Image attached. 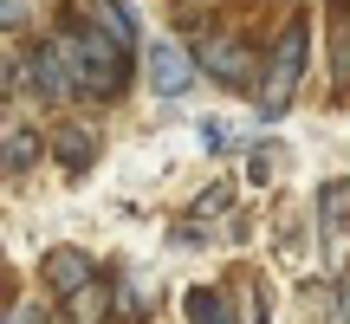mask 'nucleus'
Segmentation results:
<instances>
[{"label":"nucleus","mask_w":350,"mask_h":324,"mask_svg":"<svg viewBox=\"0 0 350 324\" xmlns=\"http://www.w3.org/2000/svg\"><path fill=\"white\" fill-rule=\"evenodd\" d=\"M299 72H305V26L292 20L279 33L273 59H266V78H260V117H286L292 91H299Z\"/></svg>","instance_id":"f03ea898"},{"label":"nucleus","mask_w":350,"mask_h":324,"mask_svg":"<svg viewBox=\"0 0 350 324\" xmlns=\"http://www.w3.org/2000/svg\"><path fill=\"white\" fill-rule=\"evenodd\" d=\"M59 59H65V72H72V91H78V98H117L124 78H130L124 46L104 39V33H91V26L59 33Z\"/></svg>","instance_id":"f257e3e1"},{"label":"nucleus","mask_w":350,"mask_h":324,"mask_svg":"<svg viewBox=\"0 0 350 324\" xmlns=\"http://www.w3.org/2000/svg\"><path fill=\"white\" fill-rule=\"evenodd\" d=\"M201 59H208V72L221 78V85H247L253 78V52L240 46V39H201Z\"/></svg>","instance_id":"39448f33"},{"label":"nucleus","mask_w":350,"mask_h":324,"mask_svg":"<svg viewBox=\"0 0 350 324\" xmlns=\"http://www.w3.org/2000/svg\"><path fill=\"white\" fill-rule=\"evenodd\" d=\"M33 156H39V137H33V130H20V124H13V130H7V162H13V169H26Z\"/></svg>","instance_id":"9d476101"},{"label":"nucleus","mask_w":350,"mask_h":324,"mask_svg":"<svg viewBox=\"0 0 350 324\" xmlns=\"http://www.w3.org/2000/svg\"><path fill=\"white\" fill-rule=\"evenodd\" d=\"M26 72H33V85L46 91V98H65V91H72V72H65V59H59V39L39 46L33 59H26Z\"/></svg>","instance_id":"0eeeda50"},{"label":"nucleus","mask_w":350,"mask_h":324,"mask_svg":"<svg viewBox=\"0 0 350 324\" xmlns=\"http://www.w3.org/2000/svg\"><path fill=\"white\" fill-rule=\"evenodd\" d=\"M65 305H72V324H104V312H111V292L91 279V286H85V292H72Z\"/></svg>","instance_id":"6e6552de"},{"label":"nucleus","mask_w":350,"mask_h":324,"mask_svg":"<svg viewBox=\"0 0 350 324\" xmlns=\"http://www.w3.org/2000/svg\"><path fill=\"white\" fill-rule=\"evenodd\" d=\"M78 7V20L91 26V33H104V39H117V46H137V20L124 13V0H72Z\"/></svg>","instance_id":"7ed1b4c3"},{"label":"nucleus","mask_w":350,"mask_h":324,"mask_svg":"<svg viewBox=\"0 0 350 324\" xmlns=\"http://www.w3.org/2000/svg\"><path fill=\"white\" fill-rule=\"evenodd\" d=\"M52 150H59L65 162H91V137H85V130H59V137H52Z\"/></svg>","instance_id":"9b49d317"},{"label":"nucleus","mask_w":350,"mask_h":324,"mask_svg":"<svg viewBox=\"0 0 350 324\" xmlns=\"http://www.w3.org/2000/svg\"><path fill=\"white\" fill-rule=\"evenodd\" d=\"M188 78H195V65L182 59V46H169V39H156L150 46V85L163 91V98H182Z\"/></svg>","instance_id":"20e7f679"},{"label":"nucleus","mask_w":350,"mask_h":324,"mask_svg":"<svg viewBox=\"0 0 350 324\" xmlns=\"http://www.w3.org/2000/svg\"><path fill=\"white\" fill-rule=\"evenodd\" d=\"M325 221H331V227L350 221V182H331V188H325Z\"/></svg>","instance_id":"f8f14e48"},{"label":"nucleus","mask_w":350,"mask_h":324,"mask_svg":"<svg viewBox=\"0 0 350 324\" xmlns=\"http://www.w3.org/2000/svg\"><path fill=\"white\" fill-rule=\"evenodd\" d=\"M26 20V0H7V26H20Z\"/></svg>","instance_id":"ddd939ff"},{"label":"nucleus","mask_w":350,"mask_h":324,"mask_svg":"<svg viewBox=\"0 0 350 324\" xmlns=\"http://www.w3.org/2000/svg\"><path fill=\"white\" fill-rule=\"evenodd\" d=\"M188 318H195V324H234L221 292H188Z\"/></svg>","instance_id":"1a4fd4ad"},{"label":"nucleus","mask_w":350,"mask_h":324,"mask_svg":"<svg viewBox=\"0 0 350 324\" xmlns=\"http://www.w3.org/2000/svg\"><path fill=\"white\" fill-rule=\"evenodd\" d=\"M91 279H98V273H91V260H85L78 247H59V253H46V286L59 292V299H72V292H85Z\"/></svg>","instance_id":"423d86ee"}]
</instances>
